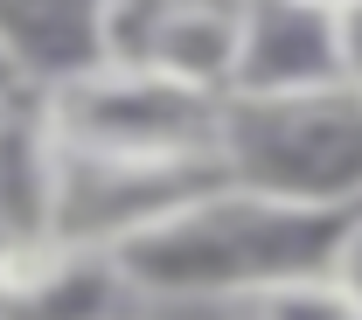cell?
<instances>
[{"label":"cell","instance_id":"1","mask_svg":"<svg viewBox=\"0 0 362 320\" xmlns=\"http://www.w3.org/2000/svg\"><path fill=\"white\" fill-rule=\"evenodd\" d=\"M362 209H300L237 182H202L105 237L133 307H244L279 278L327 272Z\"/></svg>","mask_w":362,"mask_h":320},{"label":"cell","instance_id":"2","mask_svg":"<svg viewBox=\"0 0 362 320\" xmlns=\"http://www.w3.org/2000/svg\"><path fill=\"white\" fill-rule=\"evenodd\" d=\"M49 126L63 139L70 167L90 174H146V182H181V174H223L216 139H223V97L188 91L175 77H153L139 63H98L84 77L42 91Z\"/></svg>","mask_w":362,"mask_h":320},{"label":"cell","instance_id":"3","mask_svg":"<svg viewBox=\"0 0 362 320\" xmlns=\"http://www.w3.org/2000/svg\"><path fill=\"white\" fill-rule=\"evenodd\" d=\"M216 167L272 202L362 209V91L223 97Z\"/></svg>","mask_w":362,"mask_h":320},{"label":"cell","instance_id":"4","mask_svg":"<svg viewBox=\"0 0 362 320\" xmlns=\"http://www.w3.org/2000/svg\"><path fill=\"white\" fill-rule=\"evenodd\" d=\"M133 292L105 244L21 237L0 244V320H126Z\"/></svg>","mask_w":362,"mask_h":320},{"label":"cell","instance_id":"5","mask_svg":"<svg viewBox=\"0 0 362 320\" xmlns=\"http://www.w3.org/2000/svg\"><path fill=\"white\" fill-rule=\"evenodd\" d=\"M349 91L334 56V7L320 0H237V77L230 97Z\"/></svg>","mask_w":362,"mask_h":320},{"label":"cell","instance_id":"6","mask_svg":"<svg viewBox=\"0 0 362 320\" xmlns=\"http://www.w3.org/2000/svg\"><path fill=\"white\" fill-rule=\"evenodd\" d=\"M63 202H70V153L49 126L42 91L14 84L0 91V244L63 237Z\"/></svg>","mask_w":362,"mask_h":320},{"label":"cell","instance_id":"7","mask_svg":"<svg viewBox=\"0 0 362 320\" xmlns=\"http://www.w3.org/2000/svg\"><path fill=\"white\" fill-rule=\"evenodd\" d=\"M0 63L14 84L56 91L105 63V0H0Z\"/></svg>","mask_w":362,"mask_h":320},{"label":"cell","instance_id":"8","mask_svg":"<svg viewBox=\"0 0 362 320\" xmlns=\"http://www.w3.org/2000/svg\"><path fill=\"white\" fill-rule=\"evenodd\" d=\"M237 314L244 320H356V307L334 285V272H300V278H279L265 292H251Z\"/></svg>","mask_w":362,"mask_h":320},{"label":"cell","instance_id":"9","mask_svg":"<svg viewBox=\"0 0 362 320\" xmlns=\"http://www.w3.org/2000/svg\"><path fill=\"white\" fill-rule=\"evenodd\" d=\"M334 56H341V84L362 91V0L334 7Z\"/></svg>","mask_w":362,"mask_h":320},{"label":"cell","instance_id":"10","mask_svg":"<svg viewBox=\"0 0 362 320\" xmlns=\"http://www.w3.org/2000/svg\"><path fill=\"white\" fill-rule=\"evenodd\" d=\"M327 272H334V285L349 292V307H356V320H362V223L349 230V244L334 251V265H327Z\"/></svg>","mask_w":362,"mask_h":320},{"label":"cell","instance_id":"11","mask_svg":"<svg viewBox=\"0 0 362 320\" xmlns=\"http://www.w3.org/2000/svg\"><path fill=\"white\" fill-rule=\"evenodd\" d=\"M0 91H14V70H7V63H0Z\"/></svg>","mask_w":362,"mask_h":320},{"label":"cell","instance_id":"12","mask_svg":"<svg viewBox=\"0 0 362 320\" xmlns=\"http://www.w3.org/2000/svg\"><path fill=\"white\" fill-rule=\"evenodd\" d=\"M320 7H349V0H320Z\"/></svg>","mask_w":362,"mask_h":320}]
</instances>
